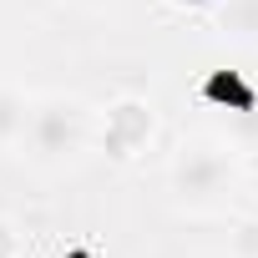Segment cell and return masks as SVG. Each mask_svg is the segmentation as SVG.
Returning <instances> with one entry per match:
<instances>
[{"mask_svg":"<svg viewBox=\"0 0 258 258\" xmlns=\"http://www.w3.org/2000/svg\"><path fill=\"white\" fill-rule=\"evenodd\" d=\"M81 6H116V0H81Z\"/></svg>","mask_w":258,"mask_h":258,"instance_id":"7","label":"cell"},{"mask_svg":"<svg viewBox=\"0 0 258 258\" xmlns=\"http://www.w3.org/2000/svg\"><path fill=\"white\" fill-rule=\"evenodd\" d=\"M0 258H21V233L11 218H0Z\"/></svg>","mask_w":258,"mask_h":258,"instance_id":"6","label":"cell"},{"mask_svg":"<svg viewBox=\"0 0 258 258\" xmlns=\"http://www.w3.org/2000/svg\"><path fill=\"white\" fill-rule=\"evenodd\" d=\"M167 187L187 213H213L238 187V152L218 137H187L167 162Z\"/></svg>","mask_w":258,"mask_h":258,"instance_id":"2","label":"cell"},{"mask_svg":"<svg viewBox=\"0 0 258 258\" xmlns=\"http://www.w3.org/2000/svg\"><path fill=\"white\" fill-rule=\"evenodd\" d=\"M91 132H96V116L81 96H41L31 111V126H26L21 157L36 172H66L91 147Z\"/></svg>","mask_w":258,"mask_h":258,"instance_id":"1","label":"cell"},{"mask_svg":"<svg viewBox=\"0 0 258 258\" xmlns=\"http://www.w3.org/2000/svg\"><path fill=\"white\" fill-rule=\"evenodd\" d=\"M106 147L116 152V157H132V152H142L147 142H152V106H142V101H116L111 111H106Z\"/></svg>","mask_w":258,"mask_h":258,"instance_id":"3","label":"cell"},{"mask_svg":"<svg viewBox=\"0 0 258 258\" xmlns=\"http://www.w3.org/2000/svg\"><path fill=\"white\" fill-rule=\"evenodd\" d=\"M31 111H36V101L21 86L0 81V152H21L26 126H31Z\"/></svg>","mask_w":258,"mask_h":258,"instance_id":"4","label":"cell"},{"mask_svg":"<svg viewBox=\"0 0 258 258\" xmlns=\"http://www.w3.org/2000/svg\"><path fill=\"white\" fill-rule=\"evenodd\" d=\"M213 31L238 41V46H258V0H218L213 6Z\"/></svg>","mask_w":258,"mask_h":258,"instance_id":"5","label":"cell"}]
</instances>
